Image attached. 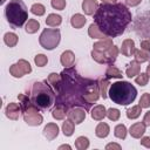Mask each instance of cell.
Segmentation results:
<instances>
[{"instance_id": "obj_1", "label": "cell", "mask_w": 150, "mask_h": 150, "mask_svg": "<svg viewBox=\"0 0 150 150\" xmlns=\"http://www.w3.org/2000/svg\"><path fill=\"white\" fill-rule=\"evenodd\" d=\"M132 16L124 4H101L94 14V22L108 38H116L124 33Z\"/></svg>"}, {"instance_id": "obj_2", "label": "cell", "mask_w": 150, "mask_h": 150, "mask_svg": "<svg viewBox=\"0 0 150 150\" xmlns=\"http://www.w3.org/2000/svg\"><path fill=\"white\" fill-rule=\"evenodd\" d=\"M108 94L114 103L120 105H128L135 101L137 95V89L130 82L122 80L110 84Z\"/></svg>"}, {"instance_id": "obj_3", "label": "cell", "mask_w": 150, "mask_h": 150, "mask_svg": "<svg viewBox=\"0 0 150 150\" xmlns=\"http://www.w3.org/2000/svg\"><path fill=\"white\" fill-rule=\"evenodd\" d=\"M30 100L39 109L46 110L55 103V93L47 81L34 82L30 90Z\"/></svg>"}, {"instance_id": "obj_4", "label": "cell", "mask_w": 150, "mask_h": 150, "mask_svg": "<svg viewBox=\"0 0 150 150\" xmlns=\"http://www.w3.org/2000/svg\"><path fill=\"white\" fill-rule=\"evenodd\" d=\"M118 55V48L112 45L111 39H104L95 42L91 50V57L101 64H112Z\"/></svg>"}, {"instance_id": "obj_5", "label": "cell", "mask_w": 150, "mask_h": 150, "mask_svg": "<svg viewBox=\"0 0 150 150\" xmlns=\"http://www.w3.org/2000/svg\"><path fill=\"white\" fill-rule=\"evenodd\" d=\"M5 15L11 26L19 28L28 19L27 7L21 0H9L5 8Z\"/></svg>"}, {"instance_id": "obj_6", "label": "cell", "mask_w": 150, "mask_h": 150, "mask_svg": "<svg viewBox=\"0 0 150 150\" xmlns=\"http://www.w3.org/2000/svg\"><path fill=\"white\" fill-rule=\"evenodd\" d=\"M60 40L61 34L57 28H45L39 38L41 47L47 50H53L54 48H56L60 43Z\"/></svg>"}, {"instance_id": "obj_7", "label": "cell", "mask_w": 150, "mask_h": 150, "mask_svg": "<svg viewBox=\"0 0 150 150\" xmlns=\"http://www.w3.org/2000/svg\"><path fill=\"white\" fill-rule=\"evenodd\" d=\"M22 115H23V120L25 122L28 124V125H32V127H36V125H40L42 122H43V117L42 115L39 112V108L33 104L30 107H28L27 109H25L22 111Z\"/></svg>"}, {"instance_id": "obj_8", "label": "cell", "mask_w": 150, "mask_h": 150, "mask_svg": "<svg viewBox=\"0 0 150 150\" xmlns=\"http://www.w3.org/2000/svg\"><path fill=\"white\" fill-rule=\"evenodd\" d=\"M30 71H32V67H30L29 62L23 60V59L19 60L16 63H14L9 67V74L13 77H16V79H20L23 75L29 74Z\"/></svg>"}, {"instance_id": "obj_9", "label": "cell", "mask_w": 150, "mask_h": 150, "mask_svg": "<svg viewBox=\"0 0 150 150\" xmlns=\"http://www.w3.org/2000/svg\"><path fill=\"white\" fill-rule=\"evenodd\" d=\"M86 109L84 108H81V107H71L68 112H67V116L68 118H70L75 124H80L84 121L86 118Z\"/></svg>"}, {"instance_id": "obj_10", "label": "cell", "mask_w": 150, "mask_h": 150, "mask_svg": "<svg viewBox=\"0 0 150 150\" xmlns=\"http://www.w3.org/2000/svg\"><path fill=\"white\" fill-rule=\"evenodd\" d=\"M22 112V109L20 107V104L18 103H14V102H11L7 104L6 109H5V114L6 116L9 118V120H13V121H16L20 116V114Z\"/></svg>"}, {"instance_id": "obj_11", "label": "cell", "mask_w": 150, "mask_h": 150, "mask_svg": "<svg viewBox=\"0 0 150 150\" xmlns=\"http://www.w3.org/2000/svg\"><path fill=\"white\" fill-rule=\"evenodd\" d=\"M59 135V127L56 123H48L45 128H43V136L48 139V141H53Z\"/></svg>"}, {"instance_id": "obj_12", "label": "cell", "mask_w": 150, "mask_h": 150, "mask_svg": "<svg viewBox=\"0 0 150 150\" xmlns=\"http://www.w3.org/2000/svg\"><path fill=\"white\" fill-rule=\"evenodd\" d=\"M136 48H135V41L131 40V39H125L123 42H122V46H121V53L124 55V56H132L134 53H135Z\"/></svg>"}, {"instance_id": "obj_13", "label": "cell", "mask_w": 150, "mask_h": 150, "mask_svg": "<svg viewBox=\"0 0 150 150\" xmlns=\"http://www.w3.org/2000/svg\"><path fill=\"white\" fill-rule=\"evenodd\" d=\"M145 132V125L143 122H136L129 128V134L134 138H141Z\"/></svg>"}, {"instance_id": "obj_14", "label": "cell", "mask_w": 150, "mask_h": 150, "mask_svg": "<svg viewBox=\"0 0 150 150\" xmlns=\"http://www.w3.org/2000/svg\"><path fill=\"white\" fill-rule=\"evenodd\" d=\"M98 6L100 5L96 0H83L82 1V11L87 15H94Z\"/></svg>"}, {"instance_id": "obj_15", "label": "cell", "mask_w": 150, "mask_h": 150, "mask_svg": "<svg viewBox=\"0 0 150 150\" xmlns=\"http://www.w3.org/2000/svg\"><path fill=\"white\" fill-rule=\"evenodd\" d=\"M60 61H61V64L64 67V68H69L74 64L75 62V55L71 50H66L61 54V57H60Z\"/></svg>"}, {"instance_id": "obj_16", "label": "cell", "mask_w": 150, "mask_h": 150, "mask_svg": "<svg viewBox=\"0 0 150 150\" xmlns=\"http://www.w3.org/2000/svg\"><path fill=\"white\" fill-rule=\"evenodd\" d=\"M91 118L95 121H102L105 116H107V109L104 108V105L102 104H97L91 109Z\"/></svg>"}, {"instance_id": "obj_17", "label": "cell", "mask_w": 150, "mask_h": 150, "mask_svg": "<svg viewBox=\"0 0 150 150\" xmlns=\"http://www.w3.org/2000/svg\"><path fill=\"white\" fill-rule=\"evenodd\" d=\"M68 107L62 103H56V107L52 110V116L55 120H63L68 112Z\"/></svg>"}, {"instance_id": "obj_18", "label": "cell", "mask_w": 150, "mask_h": 150, "mask_svg": "<svg viewBox=\"0 0 150 150\" xmlns=\"http://www.w3.org/2000/svg\"><path fill=\"white\" fill-rule=\"evenodd\" d=\"M88 34H89V36L93 38V39H100V40L108 39V36H107L105 34H103V33L100 30V28L96 26L95 22L89 26V28H88Z\"/></svg>"}, {"instance_id": "obj_19", "label": "cell", "mask_w": 150, "mask_h": 150, "mask_svg": "<svg viewBox=\"0 0 150 150\" xmlns=\"http://www.w3.org/2000/svg\"><path fill=\"white\" fill-rule=\"evenodd\" d=\"M139 70H141V63L137 62L136 60H134V61H131L128 64L127 70H125V74H127L128 77H134V76H136V75L139 74Z\"/></svg>"}, {"instance_id": "obj_20", "label": "cell", "mask_w": 150, "mask_h": 150, "mask_svg": "<svg viewBox=\"0 0 150 150\" xmlns=\"http://www.w3.org/2000/svg\"><path fill=\"white\" fill-rule=\"evenodd\" d=\"M86 22H87V19H86V16L84 15H82V14H74L73 16H71V19H70V25L74 27V28H76V29H80V28H82L84 25H86Z\"/></svg>"}, {"instance_id": "obj_21", "label": "cell", "mask_w": 150, "mask_h": 150, "mask_svg": "<svg viewBox=\"0 0 150 150\" xmlns=\"http://www.w3.org/2000/svg\"><path fill=\"white\" fill-rule=\"evenodd\" d=\"M109 132H110V128H109V125H108L107 123H104V122L98 123V124L96 125V128H95V135H96L97 137H100V138H105V137L109 135Z\"/></svg>"}, {"instance_id": "obj_22", "label": "cell", "mask_w": 150, "mask_h": 150, "mask_svg": "<svg viewBox=\"0 0 150 150\" xmlns=\"http://www.w3.org/2000/svg\"><path fill=\"white\" fill-rule=\"evenodd\" d=\"M61 22H62L61 15L54 14V13L49 14V15L47 16V19H46V25L49 26V27H57V26L61 25Z\"/></svg>"}, {"instance_id": "obj_23", "label": "cell", "mask_w": 150, "mask_h": 150, "mask_svg": "<svg viewBox=\"0 0 150 150\" xmlns=\"http://www.w3.org/2000/svg\"><path fill=\"white\" fill-rule=\"evenodd\" d=\"M122 76H123V74H122V71L118 68H116L112 64H109L108 69L105 70V77L107 79H111V77H114V79H122Z\"/></svg>"}, {"instance_id": "obj_24", "label": "cell", "mask_w": 150, "mask_h": 150, "mask_svg": "<svg viewBox=\"0 0 150 150\" xmlns=\"http://www.w3.org/2000/svg\"><path fill=\"white\" fill-rule=\"evenodd\" d=\"M18 41H19V38H18V35H16L15 33H13V32H8V33H6V34L4 35V42H5L8 47H14V46H16Z\"/></svg>"}, {"instance_id": "obj_25", "label": "cell", "mask_w": 150, "mask_h": 150, "mask_svg": "<svg viewBox=\"0 0 150 150\" xmlns=\"http://www.w3.org/2000/svg\"><path fill=\"white\" fill-rule=\"evenodd\" d=\"M74 129H75V123L68 118L62 123V131L64 136H71L74 134Z\"/></svg>"}, {"instance_id": "obj_26", "label": "cell", "mask_w": 150, "mask_h": 150, "mask_svg": "<svg viewBox=\"0 0 150 150\" xmlns=\"http://www.w3.org/2000/svg\"><path fill=\"white\" fill-rule=\"evenodd\" d=\"M39 28H40V23H39V21L35 20V19H29V20L27 21V23H26V27H25V29H26V32H27L28 34H34V33H36V32L39 30Z\"/></svg>"}, {"instance_id": "obj_27", "label": "cell", "mask_w": 150, "mask_h": 150, "mask_svg": "<svg viewBox=\"0 0 150 150\" xmlns=\"http://www.w3.org/2000/svg\"><path fill=\"white\" fill-rule=\"evenodd\" d=\"M134 56H135V60L139 63H143L150 60V54L143 49H136L134 53Z\"/></svg>"}, {"instance_id": "obj_28", "label": "cell", "mask_w": 150, "mask_h": 150, "mask_svg": "<svg viewBox=\"0 0 150 150\" xmlns=\"http://www.w3.org/2000/svg\"><path fill=\"white\" fill-rule=\"evenodd\" d=\"M48 83H50L54 87L55 91H59L60 84H61V75L56 73H50L48 76Z\"/></svg>"}, {"instance_id": "obj_29", "label": "cell", "mask_w": 150, "mask_h": 150, "mask_svg": "<svg viewBox=\"0 0 150 150\" xmlns=\"http://www.w3.org/2000/svg\"><path fill=\"white\" fill-rule=\"evenodd\" d=\"M141 112H142V107L139 104L138 105H134V107H131V108H129L127 110V117L129 120H135V118L139 117Z\"/></svg>"}, {"instance_id": "obj_30", "label": "cell", "mask_w": 150, "mask_h": 150, "mask_svg": "<svg viewBox=\"0 0 150 150\" xmlns=\"http://www.w3.org/2000/svg\"><path fill=\"white\" fill-rule=\"evenodd\" d=\"M75 148L77 150H86L89 148V139L86 136H80L75 141Z\"/></svg>"}, {"instance_id": "obj_31", "label": "cell", "mask_w": 150, "mask_h": 150, "mask_svg": "<svg viewBox=\"0 0 150 150\" xmlns=\"http://www.w3.org/2000/svg\"><path fill=\"white\" fill-rule=\"evenodd\" d=\"M127 132H128V130L124 124H117L114 129V135L120 139H124L127 137Z\"/></svg>"}, {"instance_id": "obj_32", "label": "cell", "mask_w": 150, "mask_h": 150, "mask_svg": "<svg viewBox=\"0 0 150 150\" xmlns=\"http://www.w3.org/2000/svg\"><path fill=\"white\" fill-rule=\"evenodd\" d=\"M110 84V82H109V79H101L100 81H98V88H100V94H101V96L103 97V98H107V88H108V86Z\"/></svg>"}, {"instance_id": "obj_33", "label": "cell", "mask_w": 150, "mask_h": 150, "mask_svg": "<svg viewBox=\"0 0 150 150\" xmlns=\"http://www.w3.org/2000/svg\"><path fill=\"white\" fill-rule=\"evenodd\" d=\"M30 12L34 14V15H38V16H41L46 13V7L42 5V4H34L32 5L30 7Z\"/></svg>"}, {"instance_id": "obj_34", "label": "cell", "mask_w": 150, "mask_h": 150, "mask_svg": "<svg viewBox=\"0 0 150 150\" xmlns=\"http://www.w3.org/2000/svg\"><path fill=\"white\" fill-rule=\"evenodd\" d=\"M120 116H121V111L116 108H109L107 110V117L110 121H118Z\"/></svg>"}, {"instance_id": "obj_35", "label": "cell", "mask_w": 150, "mask_h": 150, "mask_svg": "<svg viewBox=\"0 0 150 150\" xmlns=\"http://www.w3.org/2000/svg\"><path fill=\"white\" fill-rule=\"evenodd\" d=\"M148 81H149V75L146 73H139L138 76L135 79V82L137 84H139L141 87H144L148 84Z\"/></svg>"}, {"instance_id": "obj_36", "label": "cell", "mask_w": 150, "mask_h": 150, "mask_svg": "<svg viewBox=\"0 0 150 150\" xmlns=\"http://www.w3.org/2000/svg\"><path fill=\"white\" fill-rule=\"evenodd\" d=\"M34 62L38 67H45L48 62V57L45 55V54H38L35 57H34Z\"/></svg>"}, {"instance_id": "obj_37", "label": "cell", "mask_w": 150, "mask_h": 150, "mask_svg": "<svg viewBox=\"0 0 150 150\" xmlns=\"http://www.w3.org/2000/svg\"><path fill=\"white\" fill-rule=\"evenodd\" d=\"M139 105L142 108H149L150 107V94L144 93L139 98Z\"/></svg>"}, {"instance_id": "obj_38", "label": "cell", "mask_w": 150, "mask_h": 150, "mask_svg": "<svg viewBox=\"0 0 150 150\" xmlns=\"http://www.w3.org/2000/svg\"><path fill=\"white\" fill-rule=\"evenodd\" d=\"M66 0H52L50 1V5L54 9H57V11H62L66 7Z\"/></svg>"}, {"instance_id": "obj_39", "label": "cell", "mask_w": 150, "mask_h": 150, "mask_svg": "<svg viewBox=\"0 0 150 150\" xmlns=\"http://www.w3.org/2000/svg\"><path fill=\"white\" fill-rule=\"evenodd\" d=\"M141 49H143L145 52H150V40L141 41Z\"/></svg>"}, {"instance_id": "obj_40", "label": "cell", "mask_w": 150, "mask_h": 150, "mask_svg": "<svg viewBox=\"0 0 150 150\" xmlns=\"http://www.w3.org/2000/svg\"><path fill=\"white\" fill-rule=\"evenodd\" d=\"M139 143H141V145H143V146H145V148H150V137H149V136L142 137L141 141H139Z\"/></svg>"}, {"instance_id": "obj_41", "label": "cell", "mask_w": 150, "mask_h": 150, "mask_svg": "<svg viewBox=\"0 0 150 150\" xmlns=\"http://www.w3.org/2000/svg\"><path fill=\"white\" fill-rule=\"evenodd\" d=\"M143 123L145 127H150V110L145 112V115L143 117Z\"/></svg>"}, {"instance_id": "obj_42", "label": "cell", "mask_w": 150, "mask_h": 150, "mask_svg": "<svg viewBox=\"0 0 150 150\" xmlns=\"http://www.w3.org/2000/svg\"><path fill=\"white\" fill-rule=\"evenodd\" d=\"M105 149L107 150H110V149H116V150H121V145L117 144V143H109L105 145Z\"/></svg>"}, {"instance_id": "obj_43", "label": "cell", "mask_w": 150, "mask_h": 150, "mask_svg": "<svg viewBox=\"0 0 150 150\" xmlns=\"http://www.w3.org/2000/svg\"><path fill=\"white\" fill-rule=\"evenodd\" d=\"M141 1H142V0H125V5H128V6H130V7H135V6L139 5Z\"/></svg>"}, {"instance_id": "obj_44", "label": "cell", "mask_w": 150, "mask_h": 150, "mask_svg": "<svg viewBox=\"0 0 150 150\" xmlns=\"http://www.w3.org/2000/svg\"><path fill=\"white\" fill-rule=\"evenodd\" d=\"M61 149H71V146L70 145H68V144H62V145H60L59 146V150H61Z\"/></svg>"}, {"instance_id": "obj_45", "label": "cell", "mask_w": 150, "mask_h": 150, "mask_svg": "<svg viewBox=\"0 0 150 150\" xmlns=\"http://www.w3.org/2000/svg\"><path fill=\"white\" fill-rule=\"evenodd\" d=\"M102 4H115L117 0H101Z\"/></svg>"}, {"instance_id": "obj_46", "label": "cell", "mask_w": 150, "mask_h": 150, "mask_svg": "<svg viewBox=\"0 0 150 150\" xmlns=\"http://www.w3.org/2000/svg\"><path fill=\"white\" fill-rule=\"evenodd\" d=\"M146 74L149 75V77H150V64L146 67Z\"/></svg>"}, {"instance_id": "obj_47", "label": "cell", "mask_w": 150, "mask_h": 150, "mask_svg": "<svg viewBox=\"0 0 150 150\" xmlns=\"http://www.w3.org/2000/svg\"><path fill=\"white\" fill-rule=\"evenodd\" d=\"M6 2V0H0V5H4Z\"/></svg>"}]
</instances>
